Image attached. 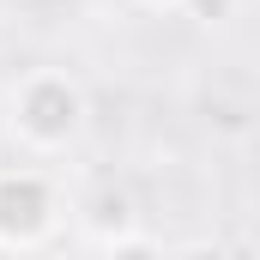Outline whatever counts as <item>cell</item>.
Returning a JSON list of instances; mask_svg holds the SVG:
<instances>
[{"mask_svg": "<svg viewBox=\"0 0 260 260\" xmlns=\"http://www.w3.org/2000/svg\"><path fill=\"white\" fill-rule=\"evenodd\" d=\"M85 121H91V97L67 67H30L6 85V133L37 157L73 151L85 139Z\"/></svg>", "mask_w": 260, "mask_h": 260, "instance_id": "obj_1", "label": "cell"}, {"mask_svg": "<svg viewBox=\"0 0 260 260\" xmlns=\"http://www.w3.org/2000/svg\"><path fill=\"white\" fill-rule=\"evenodd\" d=\"M67 206L49 170L37 164H6L0 170V248L6 254H30L43 242H55Z\"/></svg>", "mask_w": 260, "mask_h": 260, "instance_id": "obj_2", "label": "cell"}, {"mask_svg": "<svg viewBox=\"0 0 260 260\" xmlns=\"http://www.w3.org/2000/svg\"><path fill=\"white\" fill-rule=\"evenodd\" d=\"M85 242L97 254H157L164 242L139 230V200L127 182H103L85 206Z\"/></svg>", "mask_w": 260, "mask_h": 260, "instance_id": "obj_3", "label": "cell"}, {"mask_svg": "<svg viewBox=\"0 0 260 260\" xmlns=\"http://www.w3.org/2000/svg\"><path fill=\"white\" fill-rule=\"evenodd\" d=\"M176 12H188L194 24H206V30H212V24H230V12H236V0H182Z\"/></svg>", "mask_w": 260, "mask_h": 260, "instance_id": "obj_4", "label": "cell"}, {"mask_svg": "<svg viewBox=\"0 0 260 260\" xmlns=\"http://www.w3.org/2000/svg\"><path fill=\"white\" fill-rule=\"evenodd\" d=\"M133 6H145V12H176L182 0H133Z\"/></svg>", "mask_w": 260, "mask_h": 260, "instance_id": "obj_5", "label": "cell"}]
</instances>
